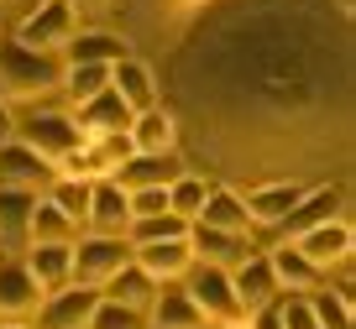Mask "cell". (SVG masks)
Masks as SVG:
<instances>
[{
	"instance_id": "obj_1",
	"label": "cell",
	"mask_w": 356,
	"mask_h": 329,
	"mask_svg": "<svg viewBox=\"0 0 356 329\" xmlns=\"http://www.w3.org/2000/svg\"><path fill=\"white\" fill-rule=\"evenodd\" d=\"M330 42L325 32H304V16L293 11H252L241 22L220 26L210 47L200 42V78L189 84L194 105H231V121L273 115V121H304L330 105Z\"/></svg>"
},
{
	"instance_id": "obj_2",
	"label": "cell",
	"mask_w": 356,
	"mask_h": 329,
	"mask_svg": "<svg viewBox=\"0 0 356 329\" xmlns=\"http://www.w3.org/2000/svg\"><path fill=\"white\" fill-rule=\"evenodd\" d=\"M63 58L58 53H32L11 37L0 42V105H37L42 94H58Z\"/></svg>"
},
{
	"instance_id": "obj_3",
	"label": "cell",
	"mask_w": 356,
	"mask_h": 329,
	"mask_svg": "<svg viewBox=\"0 0 356 329\" xmlns=\"http://www.w3.org/2000/svg\"><path fill=\"white\" fill-rule=\"evenodd\" d=\"M289 246L299 256H309L314 267H320L325 277L341 272V267H351V251H356V230H351V219L335 214V219H320V225H309V230H293Z\"/></svg>"
},
{
	"instance_id": "obj_4",
	"label": "cell",
	"mask_w": 356,
	"mask_h": 329,
	"mask_svg": "<svg viewBox=\"0 0 356 329\" xmlns=\"http://www.w3.org/2000/svg\"><path fill=\"white\" fill-rule=\"evenodd\" d=\"M79 32V11L74 0H37L32 11L16 26V42L32 47V53H63V42Z\"/></svg>"
},
{
	"instance_id": "obj_5",
	"label": "cell",
	"mask_w": 356,
	"mask_h": 329,
	"mask_svg": "<svg viewBox=\"0 0 356 329\" xmlns=\"http://www.w3.org/2000/svg\"><path fill=\"white\" fill-rule=\"evenodd\" d=\"M16 142H26L37 157L58 162V157H68L79 142H89V136L74 126V115H68V110H37V115L16 121Z\"/></svg>"
},
{
	"instance_id": "obj_6",
	"label": "cell",
	"mask_w": 356,
	"mask_h": 329,
	"mask_svg": "<svg viewBox=\"0 0 356 329\" xmlns=\"http://www.w3.org/2000/svg\"><path fill=\"white\" fill-rule=\"evenodd\" d=\"M184 282V293L200 303V314L210 319V324H225V319H246L241 303H236V287H231V272H220V267H204L194 262L189 272L178 277Z\"/></svg>"
},
{
	"instance_id": "obj_7",
	"label": "cell",
	"mask_w": 356,
	"mask_h": 329,
	"mask_svg": "<svg viewBox=\"0 0 356 329\" xmlns=\"http://www.w3.org/2000/svg\"><path fill=\"white\" fill-rule=\"evenodd\" d=\"M100 303V287H84V282H63L58 293H42L32 308V329H84L89 314Z\"/></svg>"
},
{
	"instance_id": "obj_8",
	"label": "cell",
	"mask_w": 356,
	"mask_h": 329,
	"mask_svg": "<svg viewBox=\"0 0 356 329\" xmlns=\"http://www.w3.org/2000/svg\"><path fill=\"white\" fill-rule=\"evenodd\" d=\"M126 262H131V241L126 235H89L84 230L74 241V282H84V287H100Z\"/></svg>"
},
{
	"instance_id": "obj_9",
	"label": "cell",
	"mask_w": 356,
	"mask_h": 329,
	"mask_svg": "<svg viewBox=\"0 0 356 329\" xmlns=\"http://www.w3.org/2000/svg\"><path fill=\"white\" fill-rule=\"evenodd\" d=\"M304 194H309L304 178H278V183H252L241 194V204H246V214H252V225H283V219L299 209Z\"/></svg>"
},
{
	"instance_id": "obj_10",
	"label": "cell",
	"mask_w": 356,
	"mask_h": 329,
	"mask_svg": "<svg viewBox=\"0 0 356 329\" xmlns=\"http://www.w3.org/2000/svg\"><path fill=\"white\" fill-rule=\"evenodd\" d=\"M58 178V167L47 157H37L26 142H0V188H26V194H47V183Z\"/></svg>"
},
{
	"instance_id": "obj_11",
	"label": "cell",
	"mask_w": 356,
	"mask_h": 329,
	"mask_svg": "<svg viewBox=\"0 0 356 329\" xmlns=\"http://www.w3.org/2000/svg\"><path fill=\"white\" fill-rule=\"evenodd\" d=\"M142 319H147V329H210V319L184 293V282H157V293H152Z\"/></svg>"
},
{
	"instance_id": "obj_12",
	"label": "cell",
	"mask_w": 356,
	"mask_h": 329,
	"mask_svg": "<svg viewBox=\"0 0 356 329\" xmlns=\"http://www.w3.org/2000/svg\"><path fill=\"white\" fill-rule=\"evenodd\" d=\"M111 89H115V99H121L131 115L163 105V84H157V74L142 63V58H121V63H111Z\"/></svg>"
},
{
	"instance_id": "obj_13",
	"label": "cell",
	"mask_w": 356,
	"mask_h": 329,
	"mask_svg": "<svg viewBox=\"0 0 356 329\" xmlns=\"http://www.w3.org/2000/svg\"><path fill=\"white\" fill-rule=\"evenodd\" d=\"M231 287H236L241 314H257V308L278 303V277H273V267H267V251H252L241 267H231Z\"/></svg>"
},
{
	"instance_id": "obj_14",
	"label": "cell",
	"mask_w": 356,
	"mask_h": 329,
	"mask_svg": "<svg viewBox=\"0 0 356 329\" xmlns=\"http://www.w3.org/2000/svg\"><path fill=\"white\" fill-rule=\"evenodd\" d=\"M189 251H194V262L231 272V267H241L257 246H252V235H225V230H210V225H189Z\"/></svg>"
},
{
	"instance_id": "obj_15",
	"label": "cell",
	"mask_w": 356,
	"mask_h": 329,
	"mask_svg": "<svg viewBox=\"0 0 356 329\" xmlns=\"http://www.w3.org/2000/svg\"><path fill=\"white\" fill-rule=\"evenodd\" d=\"M131 262L142 267L152 282H178V277L194 267L189 235H178V241H147V246H131Z\"/></svg>"
},
{
	"instance_id": "obj_16",
	"label": "cell",
	"mask_w": 356,
	"mask_h": 329,
	"mask_svg": "<svg viewBox=\"0 0 356 329\" xmlns=\"http://www.w3.org/2000/svg\"><path fill=\"white\" fill-rule=\"evenodd\" d=\"M189 225H210V230H225V235H252L257 230L252 214H246V204H241V194L225 188V183H210V194H204L200 214H194Z\"/></svg>"
},
{
	"instance_id": "obj_17",
	"label": "cell",
	"mask_w": 356,
	"mask_h": 329,
	"mask_svg": "<svg viewBox=\"0 0 356 329\" xmlns=\"http://www.w3.org/2000/svg\"><path fill=\"white\" fill-rule=\"evenodd\" d=\"M126 225H131L126 188L115 183V178H100V183H95V194H89V219H84V230H89V235H126Z\"/></svg>"
},
{
	"instance_id": "obj_18",
	"label": "cell",
	"mask_w": 356,
	"mask_h": 329,
	"mask_svg": "<svg viewBox=\"0 0 356 329\" xmlns=\"http://www.w3.org/2000/svg\"><path fill=\"white\" fill-rule=\"evenodd\" d=\"M184 173H189V167H184L178 152H136L131 162L115 173V183L131 194V188H168V183H178Z\"/></svg>"
},
{
	"instance_id": "obj_19",
	"label": "cell",
	"mask_w": 356,
	"mask_h": 329,
	"mask_svg": "<svg viewBox=\"0 0 356 329\" xmlns=\"http://www.w3.org/2000/svg\"><path fill=\"white\" fill-rule=\"evenodd\" d=\"M126 142H131V152H178V115L168 105L142 110L126 126Z\"/></svg>"
},
{
	"instance_id": "obj_20",
	"label": "cell",
	"mask_w": 356,
	"mask_h": 329,
	"mask_svg": "<svg viewBox=\"0 0 356 329\" xmlns=\"http://www.w3.org/2000/svg\"><path fill=\"white\" fill-rule=\"evenodd\" d=\"M37 282L22 256H0V319H32L37 308Z\"/></svg>"
},
{
	"instance_id": "obj_21",
	"label": "cell",
	"mask_w": 356,
	"mask_h": 329,
	"mask_svg": "<svg viewBox=\"0 0 356 329\" xmlns=\"http://www.w3.org/2000/svg\"><path fill=\"white\" fill-rule=\"evenodd\" d=\"M58 58H63V63H100V68H111V63H121V58H131V42H126L121 32H74Z\"/></svg>"
},
{
	"instance_id": "obj_22",
	"label": "cell",
	"mask_w": 356,
	"mask_h": 329,
	"mask_svg": "<svg viewBox=\"0 0 356 329\" xmlns=\"http://www.w3.org/2000/svg\"><path fill=\"white\" fill-rule=\"evenodd\" d=\"M267 267L278 277V293H314V287H325V272L309 262V256H299L289 241H278L267 251Z\"/></svg>"
},
{
	"instance_id": "obj_23",
	"label": "cell",
	"mask_w": 356,
	"mask_h": 329,
	"mask_svg": "<svg viewBox=\"0 0 356 329\" xmlns=\"http://www.w3.org/2000/svg\"><path fill=\"white\" fill-rule=\"evenodd\" d=\"M68 115H74V126H79L84 136H111V131H126V126H131V110L115 99V89H100L95 99L74 105Z\"/></svg>"
},
{
	"instance_id": "obj_24",
	"label": "cell",
	"mask_w": 356,
	"mask_h": 329,
	"mask_svg": "<svg viewBox=\"0 0 356 329\" xmlns=\"http://www.w3.org/2000/svg\"><path fill=\"white\" fill-rule=\"evenodd\" d=\"M22 262L32 272L37 293H58L63 282H74V246H26Z\"/></svg>"
},
{
	"instance_id": "obj_25",
	"label": "cell",
	"mask_w": 356,
	"mask_h": 329,
	"mask_svg": "<svg viewBox=\"0 0 356 329\" xmlns=\"http://www.w3.org/2000/svg\"><path fill=\"white\" fill-rule=\"evenodd\" d=\"M152 293H157V282H152V277H147L136 262L115 267V272L100 282V298H111V303H121V308H136V314H147Z\"/></svg>"
},
{
	"instance_id": "obj_26",
	"label": "cell",
	"mask_w": 356,
	"mask_h": 329,
	"mask_svg": "<svg viewBox=\"0 0 356 329\" xmlns=\"http://www.w3.org/2000/svg\"><path fill=\"white\" fill-rule=\"evenodd\" d=\"M37 194L26 188H0V251H26V219H32Z\"/></svg>"
},
{
	"instance_id": "obj_27",
	"label": "cell",
	"mask_w": 356,
	"mask_h": 329,
	"mask_svg": "<svg viewBox=\"0 0 356 329\" xmlns=\"http://www.w3.org/2000/svg\"><path fill=\"white\" fill-rule=\"evenodd\" d=\"M79 225L74 219H63L53 204H47L42 194H37V204H32V219H26V246H74L79 241Z\"/></svg>"
},
{
	"instance_id": "obj_28",
	"label": "cell",
	"mask_w": 356,
	"mask_h": 329,
	"mask_svg": "<svg viewBox=\"0 0 356 329\" xmlns=\"http://www.w3.org/2000/svg\"><path fill=\"white\" fill-rule=\"evenodd\" d=\"M89 194H95V183H84V178H63V173H58L53 183H47V194H42V199H47V204H53L63 219H74L79 230H84V219H89Z\"/></svg>"
},
{
	"instance_id": "obj_29",
	"label": "cell",
	"mask_w": 356,
	"mask_h": 329,
	"mask_svg": "<svg viewBox=\"0 0 356 329\" xmlns=\"http://www.w3.org/2000/svg\"><path fill=\"white\" fill-rule=\"evenodd\" d=\"M346 204V194L335 183H320V188H309V194L299 199V209H293L283 225H289V235L293 230H309V225H320V219H335V209Z\"/></svg>"
},
{
	"instance_id": "obj_30",
	"label": "cell",
	"mask_w": 356,
	"mask_h": 329,
	"mask_svg": "<svg viewBox=\"0 0 356 329\" xmlns=\"http://www.w3.org/2000/svg\"><path fill=\"white\" fill-rule=\"evenodd\" d=\"M100 89H111V68H100V63H63L58 94H63L68 105H84V99H95Z\"/></svg>"
},
{
	"instance_id": "obj_31",
	"label": "cell",
	"mask_w": 356,
	"mask_h": 329,
	"mask_svg": "<svg viewBox=\"0 0 356 329\" xmlns=\"http://www.w3.org/2000/svg\"><path fill=\"white\" fill-rule=\"evenodd\" d=\"M304 298H309L320 329H351V293H346V287H330V277H325V287H314V293H304Z\"/></svg>"
},
{
	"instance_id": "obj_32",
	"label": "cell",
	"mask_w": 356,
	"mask_h": 329,
	"mask_svg": "<svg viewBox=\"0 0 356 329\" xmlns=\"http://www.w3.org/2000/svg\"><path fill=\"white\" fill-rule=\"evenodd\" d=\"M178 235H189V219H178L173 209H163V214H142L126 225V241L131 246H147V241H178Z\"/></svg>"
},
{
	"instance_id": "obj_33",
	"label": "cell",
	"mask_w": 356,
	"mask_h": 329,
	"mask_svg": "<svg viewBox=\"0 0 356 329\" xmlns=\"http://www.w3.org/2000/svg\"><path fill=\"white\" fill-rule=\"evenodd\" d=\"M204 194H210V183H204L200 173H184L178 183H168V209H173L178 219H194L204 204Z\"/></svg>"
},
{
	"instance_id": "obj_34",
	"label": "cell",
	"mask_w": 356,
	"mask_h": 329,
	"mask_svg": "<svg viewBox=\"0 0 356 329\" xmlns=\"http://www.w3.org/2000/svg\"><path fill=\"white\" fill-rule=\"evenodd\" d=\"M84 329H147V319L136 314V308H121V303H111V298H100Z\"/></svg>"
},
{
	"instance_id": "obj_35",
	"label": "cell",
	"mask_w": 356,
	"mask_h": 329,
	"mask_svg": "<svg viewBox=\"0 0 356 329\" xmlns=\"http://www.w3.org/2000/svg\"><path fill=\"white\" fill-rule=\"evenodd\" d=\"M273 308H278V329H320L304 293H278V303H273Z\"/></svg>"
},
{
	"instance_id": "obj_36",
	"label": "cell",
	"mask_w": 356,
	"mask_h": 329,
	"mask_svg": "<svg viewBox=\"0 0 356 329\" xmlns=\"http://www.w3.org/2000/svg\"><path fill=\"white\" fill-rule=\"evenodd\" d=\"M89 146H95V152H100V162H105V173H121L126 162H131V142H126V131H111V136H89Z\"/></svg>"
},
{
	"instance_id": "obj_37",
	"label": "cell",
	"mask_w": 356,
	"mask_h": 329,
	"mask_svg": "<svg viewBox=\"0 0 356 329\" xmlns=\"http://www.w3.org/2000/svg\"><path fill=\"white\" fill-rule=\"evenodd\" d=\"M126 204H131V219L163 214V209H168V188H131V194H126Z\"/></svg>"
},
{
	"instance_id": "obj_38",
	"label": "cell",
	"mask_w": 356,
	"mask_h": 329,
	"mask_svg": "<svg viewBox=\"0 0 356 329\" xmlns=\"http://www.w3.org/2000/svg\"><path fill=\"white\" fill-rule=\"evenodd\" d=\"M246 324H252V329H278V308H273V303L257 308V314H246Z\"/></svg>"
},
{
	"instance_id": "obj_39",
	"label": "cell",
	"mask_w": 356,
	"mask_h": 329,
	"mask_svg": "<svg viewBox=\"0 0 356 329\" xmlns=\"http://www.w3.org/2000/svg\"><path fill=\"white\" fill-rule=\"evenodd\" d=\"M16 136V115H11V105H0V142H11Z\"/></svg>"
},
{
	"instance_id": "obj_40",
	"label": "cell",
	"mask_w": 356,
	"mask_h": 329,
	"mask_svg": "<svg viewBox=\"0 0 356 329\" xmlns=\"http://www.w3.org/2000/svg\"><path fill=\"white\" fill-rule=\"evenodd\" d=\"M0 329H32V319H0Z\"/></svg>"
},
{
	"instance_id": "obj_41",
	"label": "cell",
	"mask_w": 356,
	"mask_h": 329,
	"mask_svg": "<svg viewBox=\"0 0 356 329\" xmlns=\"http://www.w3.org/2000/svg\"><path fill=\"white\" fill-rule=\"evenodd\" d=\"M220 329H252V324H246V319H225Z\"/></svg>"
},
{
	"instance_id": "obj_42",
	"label": "cell",
	"mask_w": 356,
	"mask_h": 329,
	"mask_svg": "<svg viewBox=\"0 0 356 329\" xmlns=\"http://www.w3.org/2000/svg\"><path fill=\"white\" fill-rule=\"evenodd\" d=\"M178 6H204V0H178Z\"/></svg>"
}]
</instances>
